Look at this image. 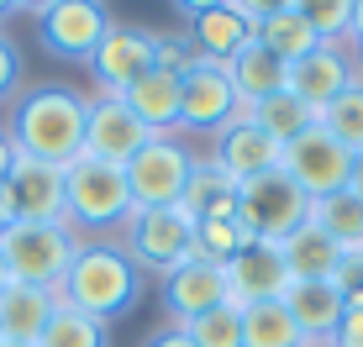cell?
<instances>
[{"label": "cell", "instance_id": "27", "mask_svg": "<svg viewBox=\"0 0 363 347\" xmlns=\"http://www.w3.org/2000/svg\"><path fill=\"white\" fill-rule=\"evenodd\" d=\"M247 116H253V121H258V127H264L279 147H290L295 137H306V132L321 121L316 110L300 101V95H290V90H279V95H269V101H258L253 110H247Z\"/></svg>", "mask_w": 363, "mask_h": 347}, {"label": "cell", "instance_id": "44", "mask_svg": "<svg viewBox=\"0 0 363 347\" xmlns=\"http://www.w3.org/2000/svg\"><path fill=\"white\" fill-rule=\"evenodd\" d=\"M6 284H11V274H6V258H0V290H6Z\"/></svg>", "mask_w": 363, "mask_h": 347}, {"label": "cell", "instance_id": "32", "mask_svg": "<svg viewBox=\"0 0 363 347\" xmlns=\"http://www.w3.org/2000/svg\"><path fill=\"white\" fill-rule=\"evenodd\" d=\"M184 331H190L195 347H242V311L237 305H216V311L195 316Z\"/></svg>", "mask_w": 363, "mask_h": 347}, {"label": "cell", "instance_id": "8", "mask_svg": "<svg viewBox=\"0 0 363 347\" xmlns=\"http://www.w3.org/2000/svg\"><path fill=\"white\" fill-rule=\"evenodd\" d=\"M284 174L300 184L306 200H327V195H337V190L353 184V153L316 121L306 137H295L290 147H284Z\"/></svg>", "mask_w": 363, "mask_h": 347}, {"label": "cell", "instance_id": "14", "mask_svg": "<svg viewBox=\"0 0 363 347\" xmlns=\"http://www.w3.org/2000/svg\"><path fill=\"white\" fill-rule=\"evenodd\" d=\"M206 158H211V164H216L221 174H232L237 184L258 179V174L284 169V147L274 142L253 116H237L232 127H221L216 137H211V153H206Z\"/></svg>", "mask_w": 363, "mask_h": 347}, {"label": "cell", "instance_id": "36", "mask_svg": "<svg viewBox=\"0 0 363 347\" xmlns=\"http://www.w3.org/2000/svg\"><path fill=\"white\" fill-rule=\"evenodd\" d=\"M16 79H21V53H16V42L0 32V101L16 90Z\"/></svg>", "mask_w": 363, "mask_h": 347}, {"label": "cell", "instance_id": "28", "mask_svg": "<svg viewBox=\"0 0 363 347\" xmlns=\"http://www.w3.org/2000/svg\"><path fill=\"white\" fill-rule=\"evenodd\" d=\"M300 326L290 321L284 300H258L242 311V347H300Z\"/></svg>", "mask_w": 363, "mask_h": 347}, {"label": "cell", "instance_id": "2", "mask_svg": "<svg viewBox=\"0 0 363 347\" xmlns=\"http://www.w3.org/2000/svg\"><path fill=\"white\" fill-rule=\"evenodd\" d=\"M6 142L21 158L69 169L84 153V95L64 90V84H43V90L21 95L16 110H11Z\"/></svg>", "mask_w": 363, "mask_h": 347}, {"label": "cell", "instance_id": "33", "mask_svg": "<svg viewBox=\"0 0 363 347\" xmlns=\"http://www.w3.org/2000/svg\"><path fill=\"white\" fill-rule=\"evenodd\" d=\"M300 11H306L316 42H347V32H353V0H306Z\"/></svg>", "mask_w": 363, "mask_h": 347}, {"label": "cell", "instance_id": "7", "mask_svg": "<svg viewBox=\"0 0 363 347\" xmlns=\"http://www.w3.org/2000/svg\"><path fill=\"white\" fill-rule=\"evenodd\" d=\"M195 153L179 132L169 137H147V147L127 164V190H132V210H169L184 200V184H190Z\"/></svg>", "mask_w": 363, "mask_h": 347}, {"label": "cell", "instance_id": "21", "mask_svg": "<svg viewBox=\"0 0 363 347\" xmlns=\"http://www.w3.org/2000/svg\"><path fill=\"white\" fill-rule=\"evenodd\" d=\"M121 101H127V110L153 132V137L179 132V74H169V69L153 64L132 90H121Z\"/></svg>", "mask_w": 363, "mask_h": 347}, {"label": "cell", "instance_id": "3", "mask_svg": "<svg viewBox=\"0 0 363 347\" xmlns=\"http://www.w3.org/2000/svg\"><path fill=\"white\" fill-rule=\"evenodd\" d=\"M127 216H132L127 169L79 153L64 169V227L79 242H95V237H106V232H121Z\"/></svg>", "mask_w": 363, "mask_h": 347}, {"label": "cell", "instance_id": "19", "mask_svg": "<svg viewBox=\"0 0 363 347\" xmlns=\"http://www.w3.org/2000/svg\"><path fill=\"white\" fill-rule=\"evenodd\" d=\"M184 27H190V42L200 58H211V64H227L237 47L253 37V21H247L242 6H184Z\"/></svg>", "mask_w": 363, "mask_h": 347}, {"label": "cell", "instance_id": "11", "mask_svg": "<svg viewBox=\"0 0 363 347\" xmlns=\"http://www.w3.org/2000/svg\"><path fill=\"white\" fill-rule=\"evenodd\" d=\"M147 137H153V132L127 110L121 95H90V101H84V153L90 158L127 169L147 147Z\"/></svg>", "mask_w": 363, "mask_h": 347}, {"label": "cell", "instance_id": "12", "mask_svg": "<svg viewBox=\"0 0 363 347\" xmlns=\"http://www.w3.org/2000/svg\"><path fill=\"white\" fill-rule=\"evenodd\" d=\"M158 64L153 53V32L147 27H132V21H111L106 37H100V47L90 53V74L100 84V95H121L132 90L137 79H143L147 69Z\"/></svg>", "mask_w": 363, "mask_h": 347}, {"label": "cell", "instance_id": "16", "mask_svg": "<svg viewBox=\"0 0 363 347\" xmlns=\"http://www.w3.org/2000/svg\"><path fill=\"white\" fill-rule=\"evenodd\" d=\"M6 190L16 205V221H64V169L16 153L6 169Z\"/></svg>", "mask_w": 363, "mask_h": 347}, {"label": "cell", "instance_id": "38", "mask_svg": "<svg viewBox=\"0 0 363 347\" xmlns=\"http://www.w3.org/2000/svg\"><path fill=\"white\" fill-rule=\"evenodd\" d=\"M147 347H195V342H190V331H184V326H164V331L147 337Z\"/></svg>", "mask_w": 363, "mask_h": 347}, {"label": "cell", "instance_id": "23", "mask_svg": "<svg viewBox=\"0 0 363 347\" xmlns=\"http://www.w3.org/2000/svg\"><path fill=\"white\" fill-rule=\"evenodd\" d=\"M58 311V295L53 290H32V284H16L11 279L0 290V342H32L43 337V326L53 321Z\"/></svg>", "mask_w": 363, "mask_h": 347}, {"label": "cell", "instance_id": "13", "mask_svg": "<svg viewBox=\"0 0 363 347\" xmlns=\"http://www.w3.org/2000/svg\"><path fill=\"white\" fill-rule=\"evenodd\" d=\"M358 79V58H353V42H316L300 64H290V79H284V90L300 95L311 110H327L337 95H347Z\"/></svg>", "mask_w": 363, "mask_h": 347}, {"label": "cell", "instance_id": "1", "mask_svg": "<svg viewBox=\"0 0 363 347\" xmlns=\"http://www.w3.org/2000/svg\"><path fill=\"white\" fill-rule=\"evenodd\" d=\"M137 300H143V274L127 258V247L116 237H95V242H79L64 284H58V305H74V311L95 316L100 326L132 316Z\"/></svg>", "mask_w": 363, "mask_h": 347}, {"label": "cell", "instance_id": "40", "mask_svg": "<svg viewBox=\"0 0 363 347\" xmlns=\"http://www.w3.org/2000/svg\"><path fill=\"white\" fill-rule=\"evenodd\" d=\"M347 42H363V0H353V32H347Z\"/></svg>", "mask_w": 363, "mask_h": 347}, {"label": "cell", "instance_id": "31", "mask_svg": "<svg viewBox=\"0 0 363 347\" xmlns=\"http://www.w3.org/2000/svg\"><path fill=\"white\" fill-rule=\"evenodd\" d=\"M321 127H327L347 153H363V74L353 79V90L337 95V101L321 110Z\"/></svg>", "mask_w": 363, "mask_h": 347}, {"label": "cell", "instance_id": "41", "mask_svg": "<svg viewBox=\"0 0 363 347\" xmlns=\"http://www.w3.org/2000/svg\"><path fill=\"white\" fill-rule=\"evenodd\" d=\"M11 158H16V153H11V142H6V132H0V174H6V169H11Z\"/></svg>", "mask_w": 363, "mask_h": 347}, {"label": "cell", "instance_id": "46", "mask_svg": "<svg viewBox=\"0 0 363 347\" xmlns=\"http://www.w3.org/2000/svg\"><path fill=\"white\" fill-rule=\"evenodd\" d=\"M0 347H32V342H0Z\"/></svg>", "mask_w": 363, "mask_h": 347}, {"label": "cell", "instance_id": "30", "mask_svg": "<svg viewBox=\"0 0 363 347\" xmlns=\"http://www.w3.org/2000/svg\"><path fill=\"white\" fill-rule=\"evenodd\" d=\"M106 337H111V326H100L95 316L58 305L53 321L43 326V337H37V347H106Z\"/></svg>", "mask_w": 363, "mask_h": 347}, {"label": "cell", "instance_id": "15", "mask_svg": "<svg viewBox=\"0 0 363 347\" xmlns=\"http://www.w3.org/2000/svg\"><path fill=\"white\" fill-rule=\"evenodd\" d=\"M216 305H232V300H227V268H221V263L190 258V263H179V268L164 279V311H169V326H190L195 316L216 311Z\"/></svg>", "mask_w": 363, "mask_h": 347}, {"label": "cell", "instance_id": "43", "mask_svg": "<svg viewBox=\"0 0 363 347\" xmlns=\"http://www.w3.org/2000/svg\"><path fill=\"white\" fill-rule=\"evenodd\" d=\"M300 347H332V337H316V342H300Z\"/></svg>", "mask_w": 363, "mask_h": 347}, {"label": "cell", "instance_id": "39", "mask_svg": "<svg viewBox=\"0 0 363 347\" xmlns=\"http://www.w3.org/2000/svg\"><path fill=\"white\" fill-rule=\"evenodd\" d=\"M16 227V205H11V190H6V174H0V232Z\"/></svg>", "mask_w": 363, "mask_h": 347}, {"label": "cell", "instance_id": "17", "mask_svg": "<svg viewBox=\"0 0 363 347\" xmlns=\"http://www.w3.org/2000/svg\"><path fill=\"white\" fill-rule=\"evenodd\" d=\"M284 290H290V274H284L279 247H269V242H247L227 263V300L237 311H247L258 300H279Z\"/></svg>", "mask_w": 363, "mask_h": 347}, {"label": "cell", "instance_id": "20", "mask_svg": "<svg viewBox=\"0 0 363 347\" xmlns=\"http://www.w3.org/2000/svg\"><path fill=\"white\" fill-rule=\"evenodd\" d=\"M221 69H227V79H232L237 101H242V110H253L258 101L279 95L284 79H290V64H284V58H274L264 42H253V37H247V42L237 47V53H232Z\"/></svg>", "mask_w": 363, "mask_h": 347}, {"label": "cell", "instance_id": "9", "mask_svg": "<svg viewBox=\"0 0 363 347\" xmlns=\"http://www.w3.org/2000/svg\"><path fill=\"white\" fill-rule=\"evenodd\" d=\"M237 116H247V110L237 101V90H232V79H227L221 64L200 58L190 74H179V132H211V137H216Z\"/></svg>", "mask_w": 363, "mask_h": 347}, {"label": "cell", "instance_id": "10", "mask_svg": "<svg viewBox=\"0 0 363 347\" xmlns=\"http://www.w3.org/2000/svg\"><path fill=\"white\" fill-rule=\"evenodd\" d=\"M111 11L95 0H53V6L37 11V37L53 58H74V64H90V53L100 47V37L111 27Z\"/></svg>", "mask_w": 363, "mask_h": 347}, {"label": "cell", "instance_id": "34", "mask_svg": "<svg viewBox=\"0 0 363 347\" xmlns=\"http://www.w3.org/2000/svg\"><path fill=\"white\" fill-rule=\"evenodd\" d=\"M153 53H158V69H169V74H190L200 64L190 32H153Z\"/></svg>", "mask_w": 363, "mask_h": 347}, {"label": "cell", "instance_id": "4", "mask_svg": "<svg viewBox=\"0 0 363 347\" xmlns=\"http://www.w3.org/2000/svg\"><path fill=\"white\" fill-rule=\"evenodd\" d=\"M74 253H79V237H74L64 221H16V227L0 232L6 274L16 284H32V290H53L58 295Z\"/></svg>", "mask_w": 363, "mask_h": 347}, {"label": "cell", "instance_id": "6", "mask_svg": "<svg viewBox=\"0 0 363 347\" xmlns=\"http://www.w3.org/2000/svg\"><path fill=\"white\" fill-rule=\"evenodd\" d=\"M121 247L137 263V274H158L169 279L179 263H190L195 253V221L179 205L169 210H132L127 227H121Z\"/></svg>", "mask_w": 363, "mask_h": 347}, {"label": "cell", "instance_id": "25", "mask_svg": "<svg viewBox=\"0 0 363 347\" xmlns=\"http://www.w3.org/2000/svg\"><path fill=\"white\" fill-rule=\"evenodd\" d=\"M279 258H284V274L290 279H332L337 263H342V247H337L316 221H306L290 242H279Z\"/></svg>", "mask_w": 363, "mask_h": 347}, {"label": "cell", "instance_id": "22", "mask_svg": "<svg viewBox=\"0 0 363 347\" xmlns=\"http://www.w3.org/2000/svg\"><path fill=\"white\" fill-rule=\"evenodd\" d=\"M284 311H290V321L300 326V337L316 342V337H332L337 321H342V295L332 290V279H290V290L279 295Z\"/></svg>", "mask_w": 363, "mask_h": 347}, {"label": "cell", "instance_id": "37", "mask_svg": "<svg viewBox=\"0 0 363 347\" xmlns=\"http://www.w3.org/2000/svg\"><path fill=\"white\" fill-rule=\"evenodd\" d=\"M332 347H363V305H347L332 331Z\"/></svg>", "mask_w": 363, "mask_h": 347}, {"label": "cell", "instance_id": "35", "mask_svg": "<svg viewBox=\"0 0 363 347\" xmlns=\"http://www.w3.org/2000/svg\"><path fill=\"white\" fill-rule=\"evenodd\" d=\"M332 290L342 295V305H363V253H342L332 274Z\"/></svg>", "mask_w": 363, "mask_h": 347}, {"label": "cell", "instance_id": "5", "mask_svg": "<svg viewBox=\"0 0 363 347\" xmlns=\"http://www.w3.org/2000/svg\"><path fill=\"white\" fill-rule=\"evenodd\" d=\"M237 221H242V232L253 242L279 247L311 221V200L300 195V184L284 169H274V174H258V179H247L237 190Z\"/></svg>", "mask_w": 363, "mask_h": 347}, {"label": "cell", "instance_id": "24", "mask_svg": "<svg viewBox=\"0 0 363 347\" xmlns=\"http://www.w3.org/2000/svg\"><path fill=\"white\" fill-rule=\"evenodd\" d=\"M237 190H242V184H237L232 174H221L206 153H195V169H190V184H184V200H179V210H184L190 221L232 216V210H237Z\"/></svg>", "mask_w": 363, "mask_h": 347}, {"label": "cell", "instance_id": "18", "mask_svg": "<svg viewBox=\"0 0 363 347\" xmlns=\"http://www.w3.org/2000/svg\"><path fill=\"white\" fill-rule=\"evenodd\" d=\"M247 21H253V42H264L274 58L284 64H300V58L316 47V32H311L306 11L300 6H274V0H242Z\"/></svg>", "mask_w": 363, "mask_h": 347}, {"label": "cell", "instance_id": "29", "mask_svg": "<svg viewBox=\"0 0 363 347\" xmlns=\"http://www.w3.org/2000/svg\"><path fill=\"white\" fill-rule=\"evenodd\" d=\"M247 242H253V237L242 232L237 210H232V216H211V221H195V253H190V258H206V263H221V268H227Z\"/></svg>", "mask_w": 363, "mask_h": 347}, {"label": "cell", "instance_id": "42", "mask_svg": "<svg viewBox=\"0 0 363 347\" xmlns=\"http://www.w3.org/2000/svg\"><path fill=\"white\" fill-rule=\"evenodd\" d=\"M353 190L363 195V153H353Z\"/></svg>", "mask_w": 363, "mask_h": 347}, {"label": "cell", "instance_id": "45", "mask_svg": "<svg viewBox=\"0 0 363 347\" xmlns=\"http://www.w3.org/2000/svg\"><path fill=\"white\" fill-rule=\"evenodd\" d=\"M353 58H358V74H363V42H358V47H353Z\"/></svg>", "mask_w": 363, "mask_h": 347}, {"label": "cell", "instance_id": "26", "mask_svg": "<svg viewBox=\"0 0 363 347\" xmlns=\"http://www.w3.org/2000/svg\"><path fill=\"white\" fill-rule=\"evenodd\" d=\"M311 221H316L342 253H363V195L353 184L327 195V200H311Z\"/></svg>", "mask_w": 363, "mask_h": 347}]
</instances>
